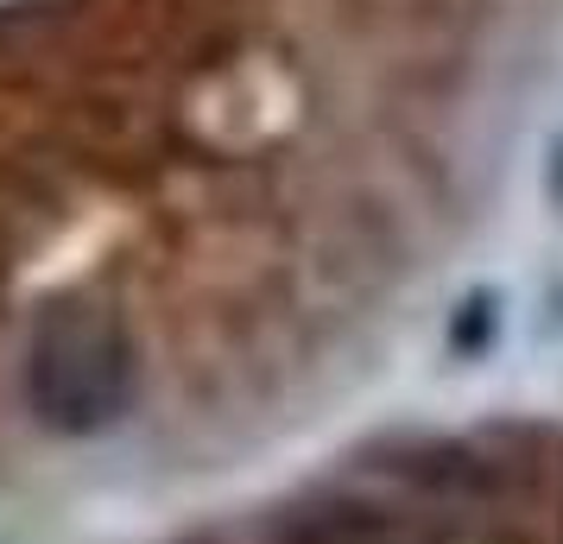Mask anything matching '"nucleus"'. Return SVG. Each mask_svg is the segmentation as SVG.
<instances>
[{"label": "nucleus", "instance_id": "f257e3e1", "mask_svg": "<svg viewBox=\"0 0 563 544\" xmlns=\"http://www.w3.org/2000/svg\"><path fill=\"white\" fill-rule=\"evenodd\" d=\"M26 399L57 437H96L133 406V342L102 304H57L26 348Z\"/></svg>", "mask_w": 563, "mask_h": 544}, {"label": "nucleus", "instance_id": "f03ea898", "mask_svg": "<svg viewBox=\"0 0 563 544\" xmlns=\"http://www.w3.org/2000/svg\"><path fill=\"white\" fill-rule=\"evenodd\" d=\"M279 544H411V539L367 507H310L285 525Z\"/></svg>", "mask_w": 563, "mask_h": 544}]
</instances>
